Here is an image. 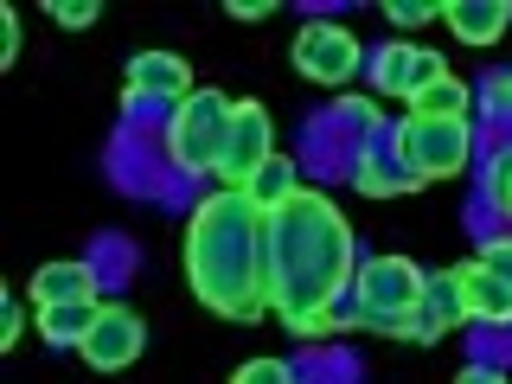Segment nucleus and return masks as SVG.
Returning <instances> with one entry per match:
<instances>
[{
    "instance_id": "obj_28",
    "label": "nucleus",
    "mask_w": 512,
    "mask_h": 384,
    "mask_svg": "<svg viewBox=\"0 0 512 384\" xmlns=\"http://www.w3.org/2000/svg\"><path fill=\"white\" fill-rule=\"evenodd\" d=\"M20 327H26V314H20V308H7V320H0V346L20 340Z\"/></svg>"
},
{
    "instance_id": "obj_20",
    "label": "nucleus",
    "mask_w": 512,
    "mask_h": 384,
    "mask_svg": "<svg viewBox=\"0 0 512 384\" xmlns=\"http://www.w3.org/2000/svg\"><path fill=\"white\" fill-rule=\"evenodd\" d=\"M487 199H493V212L512 218V148L493 154V167H487Z\"/></svg>"
},
{
    "instance_id": "obj_15",
    "label": "nucleus",
    "mask_w": 512,
    "mask_h": 384,
    "mask_svg": "<svg viewBox=\"0 0 512 384\" xmlns=\"http://www.w3.org/2000/svg\"><path fill=\"white\" fill-rule=\"evenodd\" d=\"M295 192H301V180H295V160H288V154H269L263 167H256V180L244 186V199L256 205V212H282V205L295 199Z\"/></svg>"
},
{
    "instance_id": "obj_18",
    "label": "nucleus",
    "mask_w": 512,
    "mask_h": 384,
    "mask_svg": "<svg viewBox=\"0 0 512 384\" xmlns=\"http://www.w3.org/2000/svg\"><path fill=\"white\" fill-rule=\"evenodd\" d=\"M423 308L442 320V327H461L468 320V295H461V269H436L423 282Z\"/></svg>"
},
{
    "instance_id": "obj_13",
    "label": "nucleus",
    "mask_w": 512,
    "mask_h": 384,
    "mask_svg": "<svg viewBox=\"0 0 512 384\" xmlns=\"http://www.w3.org/2000/svg\"><path fill=\"white\" fill-rule=\"evenodd\" d=\"M352 186L372 192V199H397V192H416V173L397 160V148H365V154H359V173H352Z\"/></svg>"
},
{
    "instance_id": "obj_11",
    "label": "nucleus",
    "mask_w": 512,
    "mask_h": 384,
    "mask_svg": "<svg viewBox=\"0 0 512 384\" xmlns=\"http://www.w3.org/2000/svg\"><path fill=\"white\" fill-rule=\"evenodd\" d=\"M442 20L455 26L468 45H493V39L512 26V7H506V0H448Z\"/></svg>"
},
{
    "instance_id": "obj_4",
    "label": "nucleus",
    "mask_w": 512,
    "mask_h": 384,
    "mask_svg": "<svg viewBox=\"0 0 512 384\" xmlns=\"http://www.w3.org/2000/svg\"><path fill=\"white\" fill-rule=\"evenodd\" d=\"M391 148H397V160L416 173V186H429V180H448V173L468 167L474 135H468V122H423V116H410V122L391 135Z\"/></svg>"
},
{
    "instance_id": "obj_8",
    "label": "nucleus",
    "mask_w": 512,
    "mask_h": 384,
    "mask_svg": "<svg viewBox=\"0 0 512 384\" xmlns=\"http://www.w3.org/2000/svg\"><path fill=\"white\" fill-rule=\"evenodd\" d=\"M192 96V64L180 52H135L122 71V103H173Z\"/></svg>"
},
{
    "instance_id": "obj_22",
    "label": "nucleus",
    "mask_w": 512,
    "mask_h": 384,
    "mask_svg": "<svg viewBox=\"0 0 512 384\" xmlns=\"http://www.w3.org/2000/svg\"><path fill=\"white\" fill-rule=\"evenodd\" d=\"M474 263H480V269H493V276H500V282L512 288V237H487Z\"/></svg>"
},
{
    "instance_id": "obj_27",
    "label": "nucleus",
    "mask_w": 512,
    "mask_h": 384,
    "mask_svg": "<svg viewBox=\"0 0 512 384\" xmlns=\"http://www.w3.org/2000/svg\"><path fill=\"white\" fill-rule=\"evenodd\" d=\"M269 13H276L269 0H231V20H269Z\"/></svg>"
},
{
    "instance_id": "obj_1",
    "label": "nucleus",
    "mask_w": 512,
    "mask_h": 384,
    "mask_svg": "<svg viewBox=\"0 0 512 384\" xmlns=\"http://www.w3.org/2000/svg\"><path fill=\"white\" fill-rule=\"evenodd\" d=\"M352 276V224L327 192L301 186L282 212H269V314L295 340H320L333 327Z\"/></svg>"
},
{
    "instance_id": "obj_3",
    "label": "nucleus",
    "mask_w": 512,
    "mask_h": 384,
    "mask_svg": "<svg viewBox=\"0 0 512 384\" xmlns=\"http://www.w3.org/2000/svg\"><path fill=\"white\" fill-rule=\"evenodd\" d=\"M231 116H237V103L224 90H192L167 122V160L180 173H199V180L218 173L224 141H231Z\"/></svg>"
},
{
    "instance_id": "obj_2",
    "label": "nucleus",
    "mask_w": 512,
    "mask_h": 384,
    "mask_svg": "<svg viewBox=\"0 0 512 384\" xmlns=\"http://www.w3.org/2000/svg\"><path fill=\"white\" fill-rule=\"evenodd\" d=\"M186 282L224 320H263L269 314V212H256L237 186H218L192 212Z\"/></svg>"
},
{
    "instance_id": "obj_21",
    "label": "nucleus",
    "mask_w": 512,
    "mask_h": 384,
    "mask_svg": "<svg viewBox=\"0 0 512 384\" xmlns=\"http://www.w3.org/2000/svg\"><path fill=\"white\" fill-rule=\"evenodd\" d=\"M231 384H295V372H288L282 359H250V365H237Z\"/></svg>"
},
{
    "instance_id": "obj_14",
    "label": "nucleus",
    "mask_w": 512,
    "mask_h": 384,
    "mask_svg": "<svg viewBox=\"0 0 512 384\" xmlns=\"http://www.w3.org/2000/svg\"><path fill=\"white\" fill-rule=\"evenodd\" d=\"M461 295H468V320H512V288L493 276V269H480V263H468L461 269Z\"/></svg>"
},
{
    "instance_id": "obj_10",
    "label": "nucleus",
    "mask_w": 512,
    "mask_h": 384,
    "mask_svg": "<svg viewBox=\"0 0 512 384\" xmlns=\"http://www.w3.org/2000/svg\"><path fill=\"white\" fill-rule=\"evenodd\" d=\"M436 77H448V64L429 45H384V52H372V84L384 96H423Z\"/></svg>"
},
{
    "instance_id": "obj_5",
    "label": "nucleus",
    "mask_w": 512,
    "mask_h": 384,
    "mask_svg": "<svg viewBox=\"0 0 512 384\" xmlns=\"http://www.w3.org/2000/svg\"><path fill=\"white\" fill-rule=\"evenodd\" d=\"M295 71L308 77V84L340 90L346 77L359 71V39H352L346 26H333V20H308L301 39H295Z\"/></svg>"
},
{
    "instance_id": "obj_29",
    "label": "nucleus",
    "mask_w": 512,
    "mask_h": 384,
    "mask_svg": "<svg viewBox=\"0 0 512 384\" xmlns=\"http://www.w3.org/2000/svg\"><path fill=\"white\" fill-rule=\"evenodd\" d=\"M455 384H506V378H500V372H487V365H468V372H461Z\"/></svg>"
},
{
    "instance_id": "obj_9",
    "label": "nucleus",
    "mask_w": 512,
    "mask_h": 384,
    "mask_svg": "<svg viewBox=\"0 0 512 384\" xmlns=\"http://www.w3.org/2000/svg\"><path fill=\"white\" fill-rule=\"evenodd\" d=\"M423 269L410 263V256H372V263H359V276H352V301L359 308H416L423 301Z\"/></svg>"
},
{
    "instance_id": "obj_6",
    "label": "nucleus",
    "mask_w": 512,
    "mask_h": 384,
    "mask_svg": "<svg viewBox=\"0 0 512 384\" xmlns=\"http://www.w3.org/2000/svg\"><path fill=\"white\" fill-rule=\"evenodd\" d=\"M141 340H148V320H141L128 301H103V314H96V327L84 333V365L90 372H122V365L141 359Z\"/></svg>"
},
{
    "instance_id": "obj_25",
    "label": "nucleus",
    "mask_w": 512,
    "mask_h": 384,
    "mask_svg": "<svg viewBox=\"0 0 512 384\" xmlns=\"http://www.w3.org/2000/svg\"><path fill=\"white\" fill-rule=\"evenodd\" d=\"M0 58H7V64L20 58V20H13V7L0 13Z\"/></svg>"
},
{
    "instance_id": "obj_7",
    "label": "nucleus",
    "mask_w": 512,
    "mask_h": 384,
    "mask_svg": "<svg viewBox=\"0 0 512 384\" xmlns=\"http://www.w3.org/2000/svg\"><path fill=\"white\" fill-rule=\"evenodd\" d=\"M269 154H276V128H269V109H263V103H237V116H231V141H224V160H218V180L244 192Z\"/></svg>"
},
{
    "instance_id": "obj_19",
    "label": "nucleus",
    "mask_w": 512,
    "mask_h": 384,
    "mask_svg": "<svg viewBox=\"0 0 512 384\" xmlns=\"http://www.w3.org/2000/svg\"><path fill=\"white\" fill-rule=\"evenodd\" d=\"M423 308V301H416ZM416 308H359L352 301V327H365V333H391V340H410V314Z\"/></svg>"
},
{
    "instance_id": "obj_26",
    "label": "nucleus",
    "mask_w": 512,
    "mask_h": 384,
    "mask_svg": "<svg viewBox=\"0 0 512 384\" xmlns=\"http://www.w3.org/2000/svg\"><path fill=\"white\" fill-rule=\"evenodd\" d=\"M487 103L512 116V71H493V77H487Z\"/></svg>"
},
{
    "instance_id": "obj_12",
    "label": "nucleus",
    "mask_w": 512,
    "mask_h": 384,
    "mask_svg": "<svg viewBox=\"0 0 512 384\" xmlns=\"http://www.w3.org/2000/svg\"><path fill=\"white\" fill-rule=\"evenodd\" d=\"M32 301L58 308V301H96V269L90 263H45L32 276Z\"/></svg>"
},
{
    "instance_id": "obj_16",
    "label": "nucleus",
    "mask_w": 512,
    "mask_h": 384,
    "mask_svg": "<svg viewBox=\"0 0 512 384\" xmlns=\"http://www.w3.org/2000/svg\"><path fill=\"white\" fill-rule=\"evenodd\" d=\"M468 109H474V90L461 77H436L423 96H410V116L423 122H468Z\"/></svg>"
},
{
    "instance_id": "obj_24",
    "label": "nucleus",
    "mask_w": 512,
    "mask_h": 384,
    "mask_svg": "<svg viewBox=\"0 0 512 384\" xmlns=\"http://www.w3.org/2000/svg\"><path fill=\"white\" fill-rule=\"evenodd\" d=\"M96 13H103L96 0H52V20H58V26H71V32H77V26H90Z\"/></svg>"
},
{
    "instance_id": "obj_23",
    "label": "nucleus",
    "mask_w": 512,
    "mask_h": 384,
    "mask_svg": "<svg viewBox=\"0 0 512 384\" xmlns=\"http://www.w3.org/2000/svg\"><path fill=\"white\" fill-rule=\"evenodd\" d=\"M384 20L391 26H423V20H442V7H429V0H391Z\"/></svg>"
},
{
    "instance_id": "obj_17",
    "label": "nucleus",
    "mask_w": 512,
    "mask_h": 384,
    "mask_svg": "<svg viewBox=\"0 0 512 384\" xmlns=\"http://www.w3.org/2000/svg\"><path fill=\"white\" fill-rule=\"evenodd\" d=\"M96 314H103V301H58V308H39V333L52 346H84Z\"/></svg>"
}]
</instances>
